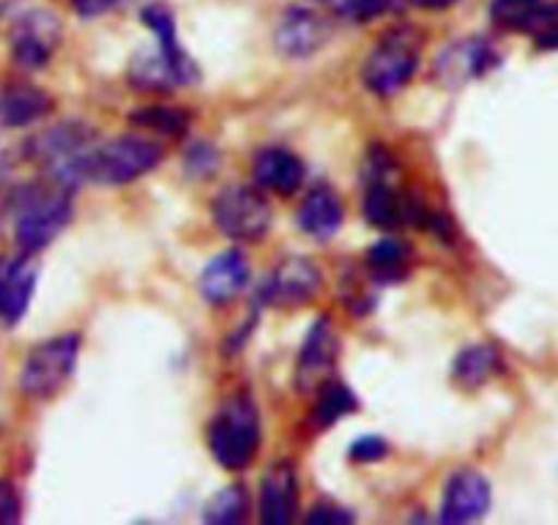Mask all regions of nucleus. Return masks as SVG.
<instances>
[{"label": "nucleus", "mask_w": 558, "mask_h": 525, "mask_svg": "<svg viewBox=\"0 0 558 525\" xmlns=\"http://www.w3.org/2000/svg\"><path fill=\"white\" fill-rule=\"evenodd\" d=\"M498 52L493 50L490 41L485 39H469V41H454L444 50L438 58V77L449 85H460L465 80H474L487 74L490 69L498 66Z\"/></svg>", "instance_id": "nucleus-12"}, {"label": "nucleus", "mask_w": 558, "mask_h": 525, "mask_svg": "<svg viewBox=\"0 0 558 525\" xmlns=\"http://www.w3.org/2000/svg\"><path fill=\"white\" fill-rule=\"evenodd\" d=\"M498 369H501V353H498V347L471 345L454 358L452 378L463 389H476V386H485L487 380L496 378Z\"/></svg>", "instance_id": "nucleus-21"}, {"label": "nucleus", "mask_w": 558, "mask_h": 525, "mask_svg": "<svg viewBox=\"0 0 558 525\" xmlns=\"http://www.w3.org/2000/svg\"><path fill=\"white\" fill-rule=\"evenodd\" d=\"M162 162V146L146 137H118L99 148H85L58 179L61 186L77 184H105L121 186L137 181L140 175L151 173Z\"/></svg>", "instance_id": "nucleus-1"}, {"label": "nucleus", "mask_w": 558, "mask_h": 525, "mask_svg": "<svg viewBox=\"0 0 558 525\" xmlns=\"http://www.w3.org/2000/svg\"><path fill=\"white\" fill-rule=\"evenodd\" d=\"M20 517H23V506H20L17 490L0 479V525L20 523Z\"/></svg>", "instance_id": "nucleus-31"}, {"label": "nucleus", "mask_w": 558, "mask_h": 525, "mask_svg": "<svg viewBox=\"0 0 558 525\" xmlns=\"http://www.w3.org/2000/svg\"><path fill=\"white\" fill-rule=\"evenodd\" d=\"M3 269H7V260H3V257H0V274H3Z\"/></svg>", "instance_id": "nucleus-36"}, {"label": "nucleus", "mask_w": 558, "mask_h": 525, "mask_svg": "<svg viewBox=\"0 0 558 525\" xmlns=\"http://www.w3.org/2000/svg\"><path fill=\"white\" fill-rule=\"evenodd\" d=\"M389 157H380V162H375L369 168V190L364 195V217L369 224L380 230H395L405 222V217H411V208L405 206L400 195H397L395 186L386 181V170H389Z\"/></svg>", "instance_id": "nucleus-13"}, {"label": "nucleus", "mask_w": 558, "mask_h": 525, "mask_svg": "<svg viewBox=\"0 0 558 525\" xmlns=\"http://www.w3.org/2000/svg\"><path fill=\"white\" fill-rule=\"evenodd\" d=\"M61 41V23L50 12H31L20 17L12 34V56L25 69H45Z\"/></svg>", "instance_id": "nucleus-8"}, {"label": "nucleus", "mask_w": 558, "mask_h": 525, "mask_svg": "<svg viewBox=\"0 0 558 525\" xmlns=\"http://www.w3.org/2000/svg\"><path fill=\"white\" fill-rule=\"evenodd\" d=\"M331 25L310 9H288L274 30L277 50L288 58H310L329 41Z\"/></svg>", "instance_id": "nucleus-10"}, {"label": "nucleus", "mask_w": 558, "mask_h": 525, "mask_svg": "<svg viewBox=\"0 0 558 525\" xmlns=\"http://www.w3.org/2000/svg\"><path fill=\"white\" fill-rule=\"evenodd\" d=\"M217 168H219L217 151H214L211 146H206V143L192 148L190 157H186V170H190L195 179H206V175H211Z\"/></svg>", "instance_id": "nucleus-29"}, {"label": "nucleus", "mask_w": 558, "mask_h": 525, "mask_svg": "<svg viewBox=\"0 0 558 525\" xmlns=\"http://www.w3.org/2000/svg\"><path fill=\"white\" fill-rule=\"evenodd\" d=\"M143 23H146L148 28L159 36V41H162V47H159V50H162V56L168 58L170 66L175 69V74H179V83L181 85L195 83L197 66H195V61L186 56L184 47H181L173 12H170L168 7H162V3H151V7L143 9Z\"/></svg>", "instance_id": "nucleus-18"}, {"label": "nucleus", "mask_w": 558, "mask_h": 525, "mask_svg": "<svg viewBox=\"0 0 558 525\" xmlns=\"http://www.w3.org/2000/svg\"><path fill=\"white\" fill-rule=\"evenodd\" d=\"M80 356V337L63 334L41 342L25 362L23 375H20V389L31 400L56 398L58 391L66 386L77 367Z\"/></svg>", "instance_id": "nucleus-4"}, {"label": "nucleus", "mask_w": 558, "mask_h": 525, "mask_svg": "<svg viewBox=\"0 0 558 525\" xmlns=\"http://www.w3.org/2000/svg\"><path fill=\"white\" fill-rule=\"evenodd\" d=\"M386 452H389V443L384 438L364 436L351 447V460L353 463H378V460L386 457Z\"/></svg>", "instance_id": "nucleus-30"}, {"label": "nucleus", "mask_w": 558, "mask_h": 525, "mask_svg": "<svg viewBox=\"0 0 558 525\" xmlns=\"http://www.w3.org/2000/svg\"><path fill=\"white\" fill-rule=\"evenodd\" d=\"M296 471L291 465H277L263 479L260 517L266 525H288L296 517Z\"/></svg>", "instance_id": "nucleus-16"}, {"label": "nucleus", "mask_w": 558, "mask_h": 525, "mask_svg": "<svg viewBox=\"0 0 558 525\" xmlns=\"http://www.w3.org/2000/svg\"><path fill=\"white\" fill-rule=\"evenodd\" d=\"M418 69V45L411 30H391L364 61L362 80L375 96L400 94Z\"/></svg>", "instance_id": "nucleus-5"}, {"label": "nucleus", "mask_w": 558, "mask_h": 525, "mask_svg": "<svg viewBox=\"0 0 558 525\" xmlns=\"http://www.w3.org/2000/svg\"><path fill=\"white\" fill-rule=\"evenodd\" d=\"M118 0H72L74 12H77L80 17H99V14L110 12Z\"/></svg>", "instance_id": "nucleus-33"}, {"label": "nucleus", "mask_w": 558, "mask_h": 525, "mask_svg": "<svg viewBox=\"0 0 558 525\" xmlns=\"http://www.w3.org/2000/svg\"><path fill=\"white\" fill-rule=\"evenodd\" d=\"M335 356L337 340L331 334V320H315L313 331H310L302 345V356H299V386L302 389H315L329 375Z\"/></svg>", "instance_id": "nucleus-17"}, {"label": "nucleus", "mask_w": 558, "mask_h": 525, "mask_svg": "<svg viewBox=\"0 0 558 525\" xmlns=\"http://www.w3.org/2000/svg\"><path fill=\"white\" fill-rule=\"evenodd\" d=\"M132 83L137 85V90H170V85H181L179 74L170 66L168 58L162 56V50L151 52V56H140L132 63V72H129Z\"/></svg>", "instance_id": "nucleus-24"}, {"label": "nucleus", "mask_w": 558, "mask_h": 525, "mask_svg": "<svg viewBox=\"0 0 558 525\" xmlns=\"http://www.w3.org/2000/svg\"><path fill=\"white\" fill-rule=\"evenodd\" d=\"M536 41H539L542 50H558V28L547 30V34L536 36Z\"/></svg>", "instance_id": "nucleus-35"}, {"label": "nucleus", "mask_w": 558, "mask_h": 525, "mask_svg": "<svg viewBox=\"0 0 558 525\" xmlns=\"http://www.w3.org/2000/svg\"><path fill=\"white\" fill-rule=\"evenodd\" d=\"M255 181L277 195H293L304 184V162L286 148H266L252 164Z\"/></svg>", "instance_id": "nucleus-15"}, {"label": "nucleus", "mask_w": 558, "mask_h": 525, "mask_svg": "<svg viewBox=\"0 0 558 525\" xmlns=\"http://www.w3.org/2000/svg\"><path fill=\"white\" fill-rule=\"evenodd\" d=\"M310 523L313 525H318V523H351L353 520V514L351 512H345V509H335L331 506V503H320L318 509H315V512H310Z\"/></svg>", "instance_id": "nucleus-32"}, {"label": "nucleus", "mask_w": 558, "mask_h": 525, "mask_svg": "<svg viewBox=\"0 0 558 525\" xmlns=\"http://www.w3.org/2000/svg\"><path fill=\"white\" fill-rule=\"evenodd\" d=\"M246 492L241 487H228L208 501L203 520L208 525H235L246 517Z\"/></svg>", "instance_id": "nucleus-25"}, {"label": "nucleus", "mask_w": 558, "mask_h": 525, "mask_svg": "<svg viewBox=\"0 0 558 525\" xmlns=\"http://www.w3.org/2000/svg\"><path fill=\"white\" fill-rule=\"evenodd\" d=\"M132 123L162 132V135H181L190 123V115L184 110H175V107H143V110L134 112Z\"/></svg>", "instance_id": "nucleus-26"}, {"label": "nucleus", "mask_w": 558, "mask_h": 525, "mask_svg": "<svg viewBox=\"0 0 558 525\" xmlns=\"http://www.w3.org/2000/svg\"><path fill=\"white\" fill-rule=\"evenodd\" d=\"M14 239L23 255L47 249L66 230L72 219V203L63 195H50L36 186H23L12 200Z\"/></svg>", "instance_id": "nucleus-2"}, {"label": "nucleus", "mask_w": 558, "mask_h": 525, "mask_svg": "<svg viewBox=\"0 0 558 525\" xmlns=\"http://www.w3.org/2000/svg\"><path fill=\"white\" fill-rule=\"evenodd\" d=\"M260 447V419L252 400H230L208 427V449L228 471H244Z\"/></svg>", "instance_id": "nucleus-3"}, {"label": "nucleus", "mask_w": 558, "mask_h": 525, "mask_svg": "<svg viewBox=\"0 0 558 525\" xmlns=\"http://www.w3.org/2000/svg\"><path fill=\"white\" fill-rule=\"evenodd\" d=\"M356 408V394H353L345 383H340V380H331V383H326L324 391H320V400L313 411V425L318 427V430H326V427L340 422L342 416L353 414Z\"/></svg>", "instance_id": "nucleus-23"}, {"label": "nucleus", "mask_w": 558, "mask_h": 525, "mask_svg": "<svg viewBox=\"0 0 558 525\" xmlns=\"http://www.w3.org/2000/svg\"><path fill=\"white\" fill-rule=\"evenodd\" d=\"M320 285H324V277L313 260L291 257L274 269V274L263 285L260 298L274 307H299V304H307L320 291Z\"/></svg>", "instance_id": "nucleus-7"}, {"label": "nucleus", "mask_w": 558, "mask_h": 525, "mask_svg": "<svg viewBox=\"0 0 558 525\" xmlns=\"http://www.w3.org/2000/svg\"><path fill=\"white\" fill-rule=\"evenodd\" d=\"M391 9V0H345L340 12L353 23H367V20L380 17Z\"/></svg>", "instance_id": "nucleus-28"}, {"label": "nucleus", "mask_w": 558, "mask_h": 525, "mask_svg": "<svg viewBox=\"0 0 558 525\" xmlns=\"http://www.w3.org/2000/svg\"><path fill=\"white\" fill-rule=\"evenodd\" d=\"M542 7V0H493L490 14L498 25L512 30H523L531 14Z\"/></svg>", "instance_id": "nucleus-27"}, {"label": "nucleus", "mask_w": 558, "mask_h": 525, "mask_svg": "<svg viewBox=\"0 0 558 525\" xmlns=\"http://www.w3.org/2000/svg\"><path fill=\"white\" fill-rule=\"evenodd\" d=\"M408 3L416 9H425V12H444V9L458 7L460 0H408Z\"/></svg>", "instance_id": "nucleus-34"}, {"label": "nucleus", "mask_w": 558, "mask_h": 525, "mask_svg": "<svg viewBox=\"0 0 558 525\" xmlns=\"http://www.w3.org/2000/svg\"><path fill=\"white\" fill-rule=\"evenodd\" d=\"M214 222L233 241H260L271 228V206L252 186H228L214 200Z\"/></svg>", "instance_id": "nucleus-6"}, {"label": "nucleus", "mask_w": 558, "mask_h": 525, "mask_svg": "<svg viewBox=\"0 0 558 525\" xmlns=\"http://www.w3.org/2000/svg\"><path fill=\"white\" fill-rule=\"evenodd\" d=\"M342 217L345 213H342L340 197L320 186V190L310 192V197L299 208V228L313 239L329 241L342 228Z\"/></svg>", "instance_id": "nucleus-20"}, {"label": "nucleus", "mask_w": 558, "mask_h": 525, "mask_svg": "<svg viewBox=\"0 0 558 525\" xmlns=\"http://www.w3.org/2000/svg\"><path fill=\"white\" fill-rule=\"evenodd\" d=\"M250 282V260L241 249H228L208 260L201 274V293L208 304L219 307L239 296Z\"/></svg>", "instance_id": "nucleus-11"}, {"label": "nucleus", "mask_w": 558, "mask_h": 525, "mask_svg": "<svg viewBox=\"0 0 558 525\" xmlns=\"http://www.w3.org/2000/svg\"><path fill=\"white\" fill-rule=\"evenodd\" d=\"M490 509V485L476 471H458L449 476L441 501V523H474Z\"/></svg>", "instance_id": "nucleus-9"}, {"label": "nucleus", "mask_w": 558, "mask_h": 525, "mask_svg": "<svg viewBox=\"0 0 558 525\" xmlns=\"http://www.w3.org/2000/svg\"><path fill=\"white\" fill-rule=\"evenodd\" d=\"M52 110V96L36 85H12L0 94V123L3 126H31Z\"/></svg>", "instance_id": "nucleus-19"}, {"label": "nucleus", "mask_w": 558, "mask_h": 525, "mask_svg": "<svg viewBox=\"0 0 558 525\" xmlns=\"http://www.w3.org/2000/svg\"><path fill=\"white\" fill-rule=\"evenodd\" d=\"M39 269L31 262V255L20 260L7 262V269L0 274V320L7 326H17L25 318L34 298Z\"/></svg>", "instance_id": "nucleus-14"}, {"label": "nucleus", "mask_w": 558, "mask_h": 525, "mask_svg": "<svg viewBox=\"0 0 558 525\" xmlns=\"http://www.w3.org/2000/svg\"><path fill=\"white\" fill-rule=\"evenodd\" d=\"M411 246L400 239H384L367 252V269L378 282H400L408 274Z\"/></svg>", "instance_id": "nucleus-22"}]
</instances>
